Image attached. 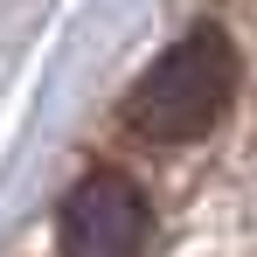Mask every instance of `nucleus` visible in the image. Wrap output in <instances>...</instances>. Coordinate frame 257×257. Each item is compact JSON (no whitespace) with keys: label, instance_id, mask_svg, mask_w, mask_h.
Here are the masks:
<instances>
[{"label":"nucleus","instance_id":"f257e3e1","mask_svg":"<svg viewBox=\"0 0 257 257\" xmlns=\"http://www.w3.org/2000/svg\"><path fill=\"white\" fill-rule=\"evenodd\" d=\"M236 97V49L222 42L215 28H195L188 42H174L132 90V125L160 146L202 139V132L229 111Z\"/></svg>","mask_w":257,"mask_h":257},{"label":"nucleus","instance_id":"f03ea898","mask_svg":"<svg viewBox=\"0 0 257 257\" xmlns=\"http://www.w3.org/2000/svg\"><path fill=\"white\" fill-rule=\"evenodd\" d=\"M146 236H153V209H146L139 181L111 167L84 174L63 202V222H56L63 257H139Z\"/></svg>","mask_w":257,"mask_h":257}]
</instances>
